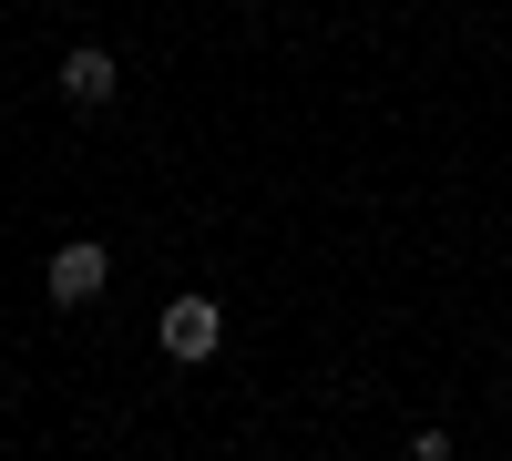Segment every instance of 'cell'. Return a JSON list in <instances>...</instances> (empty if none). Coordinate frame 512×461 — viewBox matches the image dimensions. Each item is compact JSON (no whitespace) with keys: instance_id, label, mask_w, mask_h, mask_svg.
<instances>
[{"instance_id":"7a4b0ae2","label":"cell","mask_w":512,"mask_h":461,"mask_svg":"<svg viewBox=\"0 0 512 461\" xmlns=\"http://www.w3.org/2000/svg\"><path fill=\"white\" fill-rule=\"evenodd\" d=\"M103 277H113V257H103L93 236H72L62 257H52V298H62V308H82V298H103Z\"/></svg>"},{"instance_id":"3957f363","label":"cell","mask_w":512,"mask_h":461,"mask_svg":"<svg viewBox=\"0 0 512 461\" xmlns=\"http://www.w3.org/2000/svg\"><path fill=\"white\" fill-rule=\"evenodd\" d=\"M113 82H123V62L103 52V41L62 52V103H82V113H93V103H113Z\"/></svg>"},{"instance_id":"6da1fadb","label":"cell","mask_w":512,"mask_h":461,"mask_svg":"<svg viewBox=\"0 0 512 461\" xmlns=\"http://www.w3.org/2000/svg\"><path fill=\"white\" fill-rule=\"evenodd\" d=\"M154 339H164V359H216V339H226V308L216 298H175L154 318Z\"/></svg>"}]
</instances>
